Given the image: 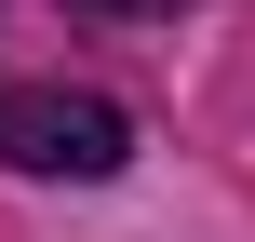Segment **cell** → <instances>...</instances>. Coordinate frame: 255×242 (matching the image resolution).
Returning <instances> with one entry per match:
<instances>
[{
  "mask_svg": "<svg viewBox=\"0 0 255 242\" xmlns=\"http://www.w3.org/2000/svg\"><path fill=\"white\" fill-rule=\"evenodd\" d=\"M0 162H13V175H121V162H134V121H121L108 94L13 81V94H0Z\"/></svg>",
  "mask_w": 255,
  "mask_h": 242,
  "instance_id": "6da1fadb",
  "label": "cell"
},
{
  "mask_svg": "<svg viewBox=\"0 0 255 242\" xmlns=\"http://www.w3.org/2000/svg\"><path fill=\"white\" fill-rule=\"evenodd\" d=\"M94 13H175V0H94Z\"/></svg>",
  "mask_w": 255,
  "mask_h": 242,
  "instance_id": "7a4b0ae2",
  "label": "cell"
}]
</instances>
